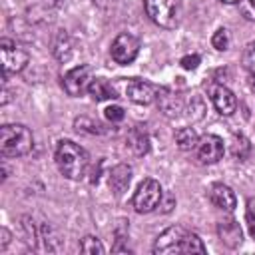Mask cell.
Instances as JSON below:
<instances>
[{"instance_id": "6da1fadb", "label": "cell", "mask_w": 255, "mask_h": 255, "mask_svg": "<svg viewBox=\"0 0 255 255\" xmlns=\"http://www.w3.org/2000/svg\"><path fill=\"white\" fill-rule=\"evenodd\" d=\"M155 255H173V253H205V245L197 233L187 231L181 225L167 227L157 235L153 243Z\"/></svg>"}, {"instance_id": "7a4b0ae2", "label": "cell", "mask_w": 255, "mask_h": 255, "mask_svg": "<svg viewBox=\"0 0 255 255\" xmlns=\"http://www.w3.org/2000/svg\"><path fill=\"white\" fill-rule=\"evenodd\" d=\"M56 165L64 177L74 181L82 179L88 169V153L82 145L70 139H62L56 147Z\"/></svg>"}, {"instance_id": "3957f363", "label": "cell", "mask_w": 255, "mask_h": 255, "mask_svg": "<svg viewBox=\"0 0 255 255\" xmlns=\"http://www.w3.org/2000/svg\"><path fill=\"white\" fill-rule=\"evenodd\" d=\"M34 147V135L24 124H6L0 128V153L4 157L26 155Z\"/></svg>"}, {"instance_id": "277c9868", "label": "cell", "mask_w": 255, "mask_h": 255, "mask_svg": "<svg viewBox=\"0 0 255 255\" xmlns=\"http://www.w3.org/2000/svg\"><path fill=\"white\" fill-rule=\"evenodd\" d=\"M149 20L165 30H171L179 22V0H143Z\"/></svg>"}, {"instance_id": "5b68a950", "label": "cell", "mask_w": 255, "mask_h": 255, "mask_svg": "<svg viewBox=\"0 0 255 255\" xmlns=\"http://www.w3.org/2000/svg\"><path fill=\"white\" fill-rule=\"evenodd\" d=\"M0 58H2V72H4L2 78H4V82L8 80V76L22 72L28 64V52L10 38L0 40Z\"/></svg>"}, {"instance_id": "8992f818", "label": "cell", "mask_w": 255, "mask_h": 255, "mask_svg": "<svg viewBox=\"0 0 255 255\" xmlns=\"http://www.w3.org/2000/svg\"><path fill=\"white\" fill-rule=\"evenodd\" d=\"M161 195H163V191H161L159 181L147 177L137 185V189L133 193V199H131V205L137 213H149L159 205Z\"/></svg>"}, {"instance_id": "52a82bcc", "label": "cell", "mask_w": 255, "mask_h": 255, "mask_svg": "<svg viewBox=\"0 0 255 255\" xmlns=\"http://www.w3.org/2000/svg\"><path fill=\"white\" fill-rule=\"evenodd\" d=\"M139 52V40L131 34H120L114 42H112V48H110V54L114 58L116 64H122V66H128L135 60Z\"/></svg>"}, {"instance_id": "ba28073f", "label": "cell", "mask_w": 255, "mask_h": 255, "mask_svg": "<svg viewBox=\"0 0 255 255\" xmlns=\"http://www.w3.org/2000/svg\"><path fill=\"white\" fill-rule=\"evenodd\" d=\"M223 139L215 133H207L203 137H199L197 145H195V155L199 159V163H205V165H211V163H217L221 157H223Z\"/></svg>"}, {"instance_id": "9c48e42d", "label": "cell", "mask_w": 255, "mask_h": 255, "mask_svg": "<svg viewBox=\"0 0 255 255\" xmlns=\"http://www.w3.org/2000/svg\"><path fill=\"white\" fill-rule=\"evenodd\" d=\"M90 82H92V68L84 64V66L72 68V70L64 76L62 86H64V90H66L68 96L78 98V96H82V94L88 90Z\"/></svg>"}, {"instance_id": "30bf717a", "label": "cell", "mask_w": 255, "mask_h": 255, "mask_svg": "<svg viewBox=\"0 0 255 255\" xmlns=\"http://www.w3.org/2000/svg\"><path fill=\"white\" fill-rule=\"evenodd\" d=\"M207 94H209V100H211L213 108L217 110V114L231 116L237 110V98H235V94L229 88H225L223 84H211L209 90H207Z\"/></svg>"}, {"instance_id": "8fae6325", "label": "cell", "mask_w": 255, "mask_h": 255, "mask_svg": "<svg viewBox=\"0 0 255 255\" xmlns=\"http://www.w3.org/2000/svg\"><path fill=\"white\" fill-rule=\"evenodd\" d=\"M124 92H126V96H128L133 104H139V106L151 104V102L155 100V94H157V90H155L149 82L139 80V78H129V80L126 82Z\"/></svg>"}, {"instance_id": "7c38bea8", "label": "cell", "mask_w": 255, "mask_h": 255, "mask_svg": "<svg viewBox=\"0 0 255 255\" xmlns=\"http://www.w3.org/2000/svg\"><path fill=\"white\" fill-rule=\"evenodd\" d=\"M155 100H157V108L167 118H177L183 112V100L171 88H157Z\"/></svg>"}, {"instance_id": "4fadbf2b", "label": "cell", "mask_w": 255, "mask_h": 255, "mask_svg": "<svg viewBox=\"0 0 255 255\" xmlns=\"http://www.w3.org/2000/svg\"><path fill=\"white\" fill-rule=\"evenodd\" d=\"M209 201H211L217 209L227 211V213H231V211L237 207V197H235L233 189H231L229 185H223V183L211 185V189H209Z\"/></svg>"}, {"instance_id": "5bb4252c", "label": "cell", "mask_w": 255, "mask_h": 255, "mask_svg": "<svg viewBox=\"0 0 255 255\" xmlns=\"http://www.w3.org/2000/svg\"><path fill=\"white\" fill-rule=\"evenodd\" d=\"M217 235L221 239L223 245H227L229 249H235L241 245L243 241V233H241V227L237 225V221L233 219H225V221H219L217 223Z\"/></svg>"}, {"instance_id": "9a60e30c", "label": "cell", "mask_w": 255, "mask_h": 255, "mask_svg": "<svg viewBox=\"0 0 255 255\" xmlns=\"http://www.w3.org/2000/svg\"><path fill=\"white\" fill-rule=\"evenodd\" d=\"M126 143L135 155H145L149 151V135L145 126H133L126 135Z\"/></svg>"}, {"instance_id": "2e32d148", "label": "cell", "mask_w": 255, "mask_h": 255, "mask_svg": "<svg viewBox=\"0 0 255 255\" xmlns=\"http://www.w3.org/2000/svg\"><path fill=\"white\" fill-rule=\"evenodd\" d=\"M131 181V167L128 163H118L110 171V187L116 195H122Z\"/></svg>"}, {"instance_id": "e0dca14e", "label": "cell", "mask_w": 255, "mask_h": 255, "mask_svg": "<svg viewBox=\"0 0 255 255\" xmlns=\"http://www.w3.org/2000/svg\"><path fill=\"white\" fill-rule=\"evenodd\" d=\"M72 48H74V44H72V38L68 36V32L58 30L56 36H54V44H52V52H54L56 60L68 62L72 58Z\"/></svg>"}, {"instance_id": "ac0fdd59", "label": "cell", "mask_w": 255, "mask_h": 255, "mask_svg": "<svg viewBox=\"0 0 255 255\" xmlns=\"http://www.w3.org/2000/svg\"><path fill=\"white\" fill-rule=\"evenodd\" d=\"M88 92H90V96H92L96 102H104V100H114V98H118L116 88H114L108 80H104V78L92 80L90 86H88Z\"/></svg>"}, {"instance_id": "d6986e66", "label": "cell", "mask_w": 255, "mask_h": 255, "mask_svg": "<svg viewBox=\"0 0 255 255\" xmlns=\"http://www.w3.org/2000/svg\"><path fill=\"white\" fill-rule=\"evenodd\" d=\"M197 141H199V137H197V133H195L193 128H179V129L175 131V143H177V147L183 149V151L195 149Z\"/></svg>"}, {"instance_id": "ffe728a7", "label": "cell", "mask_w": 255, "mask_h": 255, "mask_svg": "<svg viewBox=\"0 0 255 255\" xmlns=\"http://www.w3.org/2000/svg\"><path fill=\"white\" fill-rule=\"evenodd\" d=\"M231 153L235 159L239 161H245L251 153V143L249 139L243 135V133H233V139H231Z\"/></svg>"}, {"instance_id": "44dd1931", "label": "cell", "mask_w": 255, "mask_h": 255, "mask_svg": "<svg viewBox=\"0 0 255 255\" xmlns=\"http://www.w3.org/2000/svg\"><path fill=\"white\" fill-rule=\"evenodd\" d=\"M80 251H82V253H88V255H102L106 249H104V245H102V241H100L98 237L86 235V237L82 239V243H80Z\"/></svg>"}, {"instance_id": "7402d4cb", "label": "cell", "mask_w": 255, "mask_h": 255, "mask_svg": "<svg viewBox=\"0 0 255 255\" xmlns=\"http://www.w3.org/2000/svg\"><path fill=\"white\" fill-rule=\"evenodd\" d=\"M74 126H76V129H78V131H88V133H102V126H100V124H96L94 120L86 118V116H82V118H76Z\"/></svg>"}, {"instance_id": "603a6c76", "label": "cell", "mask_w": 255, "mask_h": 255, "mask_svg": "<svg viewBox=\"0 0 255 255\" xmlns=\"http://www.w3.org/2000/svg\"><path fill=\"white\" fill-rule=\"evenodd\" d=\"M203 114H205V104H203V100H201L199 96L191 98V102H189V108H187V116L191 118V122H197V120H201V118H203Z\"/></svg>"}, {"instance_id": "cb8c5ba5", "label": "cell", "mask_w": 255, "mask_h": 255, "mask_svg": "<svg viewBox=\"0 0 255 255\" xmlns=\"http://www.w3.org/2000/svg\"><path fill=\"white\" fill-rule=\"evenodd\" d=\"M243 66L255 78V42H249L243 50Z\"/></svg>"}, {"instance_id": "d4e9b609", "label": "cell", "mask_w": 255, "mask_h": 255, "mask_svg": "<svg viewBox=\"0 0 255 255\" xmlns=\"http://www.w3.org/2000/svg\"><path fill=\"white\" fill-rule=\"evenodd\" d=\"M211 44H213V48L215 50H227V46H229V32L225 30V28H219L215 34H213V38H211Z\"/></svg>"}, {"instance_id": "484cf974", "label": "cell", "mask_w": 255, "mask_h": 255, "mask_svg": "<svg viewBox=\"0 0 255 255\" xmlns=\"http://www.w3.org/2000/svg\"><path fill=\"white\" fill-rule=\"evenodd\" d=\"M245 223H247L249 233L255 237V201H253V199H249V201H247V209H245Z\"/></svg>"}, {"instance_id": "4316f807", "label": "cell", "mask_w": 255, "mask_h": 255, "mask_svg": "<svg viewBox=\"0 0 255 255\" xmlns=\"http://www.w3.org/2000/svg\"><path fill=\"white\" fill-rule=\"evenodd\" d=\"M239 10L243 14V18L247 20H255V0H237Z\"/></svg>"}, {"instance_id": "83f0119b", "label": "cell", "mask_w": 255, "mask_h": 255, "mask_svg": "<svg viewBox=\"0 0 255 255\" xmlns=\"http://www.w3.org/2000/svg\"><path fill=\"white\" fill-rule=\"evenodd\" d=\"M104 114H106V118H108L110 122H122V120L126 118L124 108H120V106H110V108L104 110Z\"/></svg>"}, {"instance_id": "f1b7e54d", "label": "cell", "mask_w": 255, "mask_h": 255, "mask_svg": "<svg viewBox=\"0 0 255 255\" xmlns=\"http://www.w3.org/2000/svg\"><path fill=\"white\" fill-rule=\"evenodd\" d=\"M179 64H181L183 70H195L197 64H199V56L197 54H187V56H183L179 60Z\"/></svg>"}, {"instance_id": "f546056e", "label": "cell", "mask_w": 255, "mask_h": 255, "mask_svg": "<svg viewBox=\"0 0 255 255\" xmlns=\"http://www.w3.org/2000/svg\"><path fill=\"white\" fill-rule=\"evenodd\" d=\"M173 203H175V197H173L171 193H167V195H165V201H163V197H161V201H159L161 211H163V213H169L171 207H173Z\"/></svg>"}, {"instance_id": "4dcf8cb0", "label": "cell", "mask_w": 255, "mask_h": 255, "mask_svg": "<svg viewBox=\"0 0 255 255\" xmlns=\"http://www.w3.org/2000/svg\"><path fill=\"white\" fill-rule=\"evenodd\" d=\"M0 235H2V241H0V249H4L8 243H10V233H8V229H0Z\"/></svg>"}, {"instance_id": "1f68e13d", "label": "cell", "mask_w": 255, "mask_h": 255, "mask_svg": "<svg viewBox=\"0 0 255 255\" xmlns=\"http://www.w3.org/2000/svg\"><path fill=\"white\" fill-rule=\"evenodd\" d=\"M42 2H44L48 8H58V6H60L64 0H42Z\"/></svg>"}, {"instance_id": "d6a6232c", "label": "cell", "mask_w": 255, "mask_h": 255, "mask_svg": "<svg viewBox=\"0 0 255 255\" xmlns=\"http://www.w3.org/2000/svg\"><path fill=\"white\" fill-rule=\"evenodd\" d=\"M221 2H225V4H235L237 0H221Z\"/></svg>"}, {"instance_id": "836d02e7", "label": "cell", "mask_w": 255, "mask_h": 255, "mask_svg": "<svg viewBox=\"0 0 255 255\" xmlns=\"http://www.w3.org/2000/svg\"><path fill=\"white\" fill-rule=\"evenodd\" d=\"M253 88H255V78H253Z\"/></svg>"}]
</instances>
